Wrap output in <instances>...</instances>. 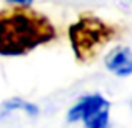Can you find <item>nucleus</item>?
Masks as SVG:
<instances>
[{
    "mask_svg": "<svg viewBox=\"0 0 132 128\" xmlns=\"http://www.w3.org/2000/svg\"><path fill=\"white\" fill-rule=\"evenodd\" d=\"M54 38L55 27L42 13L23 5L0 10V55H25Z\"/></svg>",
    "mask_w": 132,
    "mask_h": 128,
    "instance_id": "nucleus-1",
    "label": "nucleus"
},
{
    "mask_svg": "<svg viewBox=\"0 0 132 128\" xmlns=\"http://www.w3.org/2000/svg\"><path fill=\"white\" fill-rule=\"evenodd\" d=\"M117 35V27L95 15H82L69 27V40L75 58L80 62L94 60L95 55Z\"/></svg>",
    "mask_w": 132,
    "mask_h": 128,
    "instance_id": "nucleus-2",
    "label": "nucleus"
},
{
    "mask_svg": "<svg viewBox=\"0 0 132 128\" xmlns=\"http://www.w3.org/2000/svg\"><path fill=\"white\" fill-rule=\"evenodd\" d=\"M110 103L109 100H105L102 95L95 93V95H87L84 98H80L67 113V120L69 122H79V120H89L90 116L97 115L102 110H109Z\"/></svg>",
    "mask_w": 132,
    "mask_h": 128,
    "instance_id": "nucleus-3",
    "label": "nucleus"
},
{
    "mask_svg": "<svg viewBox=\"0 0 132 128\" xmlns=\"http://www.w3.org/2000/svg\"><path fill=\"white\" fill-rule=\"evenodd\" d=\"M105 67L117 77L132 75V50L129 47H116L105 55Z\"/></svg>",
    "mask_w": 132,
    "mask_h": 128,
    "instance_id": "nucleus-4",
    "label": "nucleus"
},
{
    "mask_svg": "<svg viewBox=\"0 0 132 128\" xmlns=\"http://www.w3.org/2000/svg\"><path fill=\"white\" fill-rule=\"evenodd\" d=\"M17 108L25 110L29 115H37V113H39V108H37L35 105H32V103L25 102V100H22V98H19V96H13V98L3 102L2 115H5V113H9V112H13V110H17Z\"/></svg>",
    "mask_w": 132,
    "mask_h": 128,
    "instance_id": "nucleus-5",
    "label": "nucleus"
},
{
    "mask_svg": "<svg viewBox=\"0 0 132 128\" xmlns=\"http://www.w3.org/2000/svg\"><path fill=\"white\" fill-rule=\"evenodd\" d=\"M85 128H107L109 126V110H102L97 115L90 116L84 122Z\"/></svg>",
    "mask_w": 132,
    "mask_h": 128,
    "instance_id": "nucleus-6",
    "label": "nucleus"
},
{
    "mask_svg": "<svg viewBox=\"0 0 132 128\" xmlns=\"http://www.w3.org/2000/svg\"><path fill=\"white\" fill-rule=\"evenodd\" d=\"M7 2L13 3V5H23V7H30V3H32L34 0H7Z\"/></svg>",
    "mask_w": 132,
    "mask_h": 128,
    "instance_id": "nucleus-7",
    "label": "nucleus"
}]
</instances>
